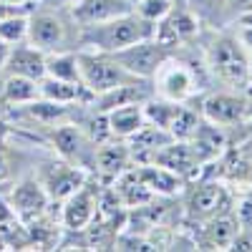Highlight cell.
<instances>
[{"label": "cell", "mask_w": 252, "mask_h": 252, "mask_svg": "<svg viewBox=\"0 0 252 252\" xmlns=\"http://www.w3.org/2000/svg\"><path fill=\"white\" fill-rule=\"evenodd\" d=\"M157 31V23L141 18L136 10L116 15L103 23L94 26H83L76 33V43L78 48H89V51H101V53H116L126 46L136 43V40L152 38Z\"/></svg>", "instance_id": "cell-1"}, {"label": "cell", "mask_w": 252, "mask_h": 252, "mask_svg": "<svg viewBox=\"0 0 252 252\" xmlns=\"http://www.w3.org/2000/svg\"><path fill=\"white\" fill-rule=\"evenodd\" d=\"M78 58V76H81V86L86 89L91 96L106 94L116 86L124 83H134L141 81L131 76L121 63L114 58V53H101V51H89V48H76Z\"/></svg>", "instance_id": "cell-2"}, {"label": "cell", "mask_w": 252, "mask_h": 252, "mask_svg": "<svg viewBox=\"0 0 252 252\" xmlns=\"http://www.w3.org/2000/svg\"><path fill=\"white\" fill-rule=\"evenodd\" d=\"M207 66L227 86H245L252 73V61L237 35H217L207 46Z\"/></svg>", "instance_id": "cell-3"}, {"label": "cell", "mask_w": 252, "mask_h": 252, "mask_svg": "<svg viewBox=\"0 0 252 252\" xmlns=\"http://www.w3.org/2000/svg\"><path fill=\"white\" fill-rule=\"evenodd\" d=\"M28 43H33L35 48H40L43 53H53V51H66L71 48L68 40V23L63 18L61 10H51L43 5H35L28 13V35H26Z\"/></svg>", "instance_id": "cell-4"}, {"label": "cell", "mask_w": 252, "mask_h": 252, "mask_svg": "<svg viewBox=\"0 0 252 252\" xmlns=\"http://www.w3.org/2000/svg\"><path fill=\"white\" fill-rule=\"evenodd\" d=\"M169 56H172L169 48H166L161 40H157L154 35L144 38V40H136V43H131V46H126V48L114 53V58L121 63V66L131 76L141 78V81H152L154 73L159 71V66Z\"/></svg>", "instance_id": "cell-5"}, {"label": "cell", "mask_w": 252, "mask_h": 252, "mask_svg": "<svg viewBox=\"0 0 252 252\" xmlns=\"http://www.w3.org/2000/svg\"><path fill=\"white\" fill-rule=\"evenodd\" d=\"M154 83V94H159L161 98H169L177 103H187L197 94V73L187 66V63L177 61V58H166L159 71L152 78Z\"/></svg>", "instance_id": "cell-6"}, {"label": "cell", "mask_w": 252, "mask_h": 252, "mask_svg": "<svg viewBox=\"0 0 252 252\" xmlns=\"http://www.w3.org/2000/svg\"><path fill=\"white\" fill-rule=\"evenodd\" d=\"M98 217V197L94 194L91 184L83 182L73 194H68L63 199L61 207V224L68 229V232H83L91 220Z\"/></svg>", "instance_id": "cell-7"}, {"label": "cell", "mask_w": 252, "mask_h": 252, "mask_svg": "<svg viewBox=\"0 0 252 252\" xmlns=\"http://www.w3.org/2000/svg\"><path fill=\"white\" fill-rule=\"evenodd\" d=\"M247 98L232 91H215L202 101V116L215 126H235L247 116Z\"/></svg>", "instance_id": "cell-8"}, {"label": "cell", "mask_w": 252, "mask_h": 252, "mask_svg": "<svg viewBox=\"0 0 252 252\" xmlns=\"http://www.w3.org/2000/svg\"><path fill=\"white\" fill-rule=\"evenodd\" d=\"M8 204L13 207V212L20 220H33V217L38 220L40 215H46L51 197L38 179H23L20 184H15V189L10 192Z\"/></svg>", "instance_id": "cell-9"}, {"label": "cell", "mask_w": 252, "mask_h": 252, "mask_svg": "<svg viewBox=\"0 0 252 252\" xmlns=\"http://www.w3.org/2000/svg\"><path fill=\"white\" fill-rule=\"evenodd\" d=\"M131 10H134L131 0H78L76 5L68 8V18L76 23V28H83V26L103 23V20H111Z\"/></svg>", "instance_id": "cell-10"}, {"label": "cell", "mask_w": 252, "mask_h": 252, "mask_svg": "<svg viewBox=\"0 0 252 252\" xmlns=\"http://www.w3.org/2000/svg\"><path fill=\"white\" fill-rule=\"evenodd\" d=\"M3 73L5 76H26V78L40 81L46 76V53L40 48H35L33 43H28V40H20V43L10 46Z\"/></svg>", "instance_id": "cell-11"}, {"label": "cell", "mask_w": 252, "mask_h": 252, "mask_svg": "<svg viewBox=\"0 0 252 252\" xmlns=\"http://www.w3.org/2000/svg\"><path fill=\"white\" fill-rule=\"evenodd\" d=\"M152 164H159L164 169H169L174 174H179L182 179L192 177L199 166V157L194 152L192 141H179V139H172L169 144H164L161 149L154 152L152 157Z\"/></svg>", "instance_id": "cell-12"}, {"label": "cell", "mask_w": 252, "mask_h": 252, "mask_svg": "<svg viewBox=\"0 0 252 252\" xmlns=\"http://www.w3.org/2000/svg\"><path fill=\"white\" fill-rule=\"evenodd\" d=\"M38 182L43 184L51 202H63L68 194H73L76 189L86 182V174H83L78 166L68 164V161H53Z\"/></svg>", "instance_id": "cell-13"}, {"label": "cell", "mask_w": 252, "mask_h": 252, "mask_svg": "<svg viewBox=\"0 0 252 252\" xmlns=\"http://www.w3.org/2000/svg\"><path fill=\"white\" fill-rule=\"evenodd\" d=\"M131 152L126 146L124 139L119 141H103L96 154H94V164H96V172L103 177V179H116L121 177L126 169H131Z\"/></svg>", "instance_id": "cell-14"}, {"label": "cell", "mask_w": 252, "mask_h": 252, "mask_svg": "<svg viewBox=\"0 0 252 252\" xmlns=\"http://www.w3.org/2000/svg\"><path fill=\"white\" fill-rule=\"evenodd\" d=\"M237 232H240V224L235 215L217 212L215 217L207 220V227L202 229V237H199V247L202 250H229Z\"/></svg>", "instance_id": "cell-15"}, {"label": "cell", "mask_w": 252, "mask_h": 252, "mask_svg": "<svg viewBox=\"0 0 252 252\" xmlns=\"http://www.w3.org/2000/svg\"><path fill=\"white\" fill-rule=\"evenodd\" d=\"M224 204V192L217 182L197 184L192 189V194L187 199V212L194 220H209L220 212V207Z\"/></svg>", "instance_id": "cell-16"}, {"label": "cell", "mask_w": 252, "mask_h": 252, "mask_svg": "<svg viewBox=\"0 0 252 252\" xmlns=\"http://www.w3.org/2000/svg\"><path fill=\"white\" fill-rule=\"evenodd\" d=\"M106 124H109L111 139H129V136H134L146 124L144 103H126V106H116V109L106 111Z\"/></svg>", "instance_id": "cell-17"}, {"label": "cell", "mask_w": 252, "mask_h": 252, "mask_svg": "<svg viewBox=\"0 0 252 252\" xmlns=\"http://www.w3.org/2000/svg\"><path fill=\"white\" fill-rule=\"evenodd\" d=\"M134 172H136V177H139L146 187H149L152 194H161V197L177 194L179 189H182V184H184V179H182L179 174L164 169V166H159V164H152V161L136 166Z\"/></svg>", "instance_id": "cell-18"}, {"label": "cell", "mask_w": 252, "mask_h": 252, "mask_svg": "<svg viewBox=\"0 0 252 252\" xmlns=\"http://www.w3.org/2000/svg\"><path fill=\"white\" fill-rule=\"evenodd\" d=\"M35 98H40V86L38 81L26 78V76H5L3 73V83H0V101L5 106H28Z\"/></svg>", "instance_id": "cell-19"}, {"label": "cell", "mask_w": 252, "mask_h": 252, "mask_svg": "<svg viewBox=\"0 0 252 252\" xmlns=\"http://www.w3.org/2000/svg\"><path fill=\"white\" fill-rule=\"evenodd\" d=\"M46 76H53V78H61V81H73V83H81L76 51L66 48V51H53V53H46Z\"/></svg>", "instance_id": "cell-20"}, {"label": "cell", "mask_w": 252, "mask_h": 252, "mask_svg": "<svg viewBox=\"0 0 252 252\" xmlns=\"http://www.w3.org/2000/svg\"><path fill=\"white\" fill-rule=\"evenodd\" d=\"M182 103L177 101H169V98H146L144 101V116H146V124H154L159 129H166L169 131V126L177 116Z\"/></svg>", "instance_id": "cell-21"}, {"label": "cell", "mask_w": 252, "mask_h": 252, "mask_svg": "<svg viewBox=\"0 0 252 252\" xmlns=\"http://www.w3.org/2000/svg\"><path fill=\"white\" fill-rule=\"evenodd\" d=\"M83 134L78 126L73 124H63L61 129L53 134V149L61 154V157H66V159H76L83 149Z\"/></svg>", "instance_id": "cell-22"}, {"label": "cell", "mask_w": 252, "mask_h": 252, "mask_svg": "<svg viewBox=\"0 0 252 252\" xmlns=\"http://www.w3.org/2000/svg\"><path fill=\"white\" fill-rule=\"evenodd\" d=\"M199 126H202V121H199L197 111L189 109L187 103H182L172 126H169V134H172V139H179V141H192L194 134L199 131Z\"/></svg>", "instance_id": "cell-23"}, {"label": "cell", "mask_w": 252, "mask_h": 252, "mask_svg": "<svg viewBox=\"0 0 252 252\" xmlns=\"http://www.w3.org/2000/svg\"><path fill=\"white\" fill-rule=\"evenodd\" d=\"M28 13L31 10H20V13H13V15L0 20V38H3L8 46H15V43H20V40H26V35H28Z\"/></svg>", "instance_id": "cell-24"}, {"label": "cell", "mask_w": 252, "mask_h": 252, "mask_svg": "<svg viewBox=\"0 0 252 252\" xmlns=\"http://www.w3.org/2000/svg\"><path fill=\"white\" fill-rule=\"evenodd\" d=\"M174 3L172 0H139V3L134 5V10L146 18V20H152V23H159V20H164L166 15L172 13Z\"/></svg>", "instance_id": "cell-25"}, {"label": "cell", "mask_w": 252, "mask_h": 252, "mask_svg": "<svg viewBox=\"0 0 252 252\" xmlns=\"http://www.w3.org/2000/svg\"><path fill=\"white\" fill-rule=\"evenodd\" d=\"M229 0H187V8L192 10L199 20H217Z\"/></svg>", "instance_id": "cell-26"}, {"label": "cell", "mask_w": 252, "mask_h": 252, "mask_svg": "<svg viewBox=\"0 0 252 252\" xmlns=\"http://www.w3.org/2000/svg\"><path fill=\"white\" fill-rule=\"evenodd\" d=\"M235 220L242 232H252V192L240 197V202L235 207Z\"/></svg>", "instance_id": "cell-27"}, {"label": "cell", "mask_w": 252, "mask_h": 252, "mask_svg": "<svg viewBox=\"0 0 252 252\" xmlns=\"http://www.w3.org/2000/svg\"><path fill=\"white\" fill-rule=\"evenodd\" d=\"M0 3H5V5H15V8H26V10H33L40 0H0Z\"/></svg>", "instance_id": "cell-28"}, {"label": "cell", "mask_w": 252, "mask_h": 252, "mask_svg": "<svg viewBox=\"0 0 252 252\" xmlns=\"http://www.w3.org/2000/svg\"><path fill=\"white\" fill-rule=\"evenodd\" d=\"M8 53H10V46L5 43L3 38H0V73H3V66H5V58H8Z\"/></svg>", "instance_id": "cell-29"}, {"label": "cell", "mask_w": 252, "mask_h": 252, "mask_svg": "<svg viewBox=\"0 0 252 252\" xmlns=\"http://www.w3.org/2000/svg\"><path fill=\"white\" fill-rule=\"evenodd\" d=\"M20 10H26V8H15V5H5V3H0V20L13 15V13H20Z\"/></svg>", "instance_id": "cell-30"}, {"label": "cell", "mask_w": 252, "mask_h": 252, "mask_svg": "<svg viewBox=\"0 0 252 252\" xmlns=\"http://www.w3.org/2000/svg\"><path fill=\"white\" fill-rule=\"evenodd\" d=\"M63 5V8H71V5H76L78 0H40V5Z\"/></svg>", "instance_id": "cell-31"}, {"label": "cell", "mask_w": 252, "mask_h": 252, "mask_svg": "<svg viewBox=\"0 0 252 252\" xmlns=\"http://www.w3.org/2000/svg\"><path fill=\"white\" fill-rule=\"evenodd\" d=\"M5 177H8V159H5L3 149H0V182H3Z\"/></svg>", "instance_id": "cell-32"}, {"label": "cell", "mask_w": 252, "mask_h": 252, "mask_svg": "<svg viewBox=\"0 0 252 252\" xmlns=\"http://www.w3.org/2000/svg\"><path fill=\"white\" fill-rule=\"evenodd\" d=\"M3 126H5V121H3V103H0V131H3Z\"/></svg>", "instance_id": "cell-33"}, {"label": "cell", "mask_w": 252, "mask_h": 252, "mask_svg": "<svg viewBox=\"0 0 252 252\" xmlns=\"http://www.w3.org/2000/svg\"><path fill=\"white\" fill-rule=\"evenodd\" d=\"M247 8H250V10H252V0H247Z\"/></svg>", "instance_id": "cell-34"}, {"label": "cell", "mask_w": 252, "mask_h": 252, "mask_svg": "<svg viewBox=\"0 0 252 252\" xmlns=\"http://www.w3.org/2000/svg\"><path fill=\"white\" fill-rule=\"evenodd\" d=\"M0 83H3V73H0Z\"/></svg>", "instance_id": "cell-35"}, {"label": "cell", "mask_w": 252, "mask_h": 252, "mask_svg": "<svg viewBox=\"0 0 252 252\" xmlns=\"http://www.w3.org/2000/svg\"><path fill=\"white\" fill-rule=\"evenodd\" d=\"M0 250H3V242H0Z\"/></svg>", "instance_id": "cell-36"}]
</instances>
